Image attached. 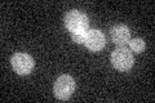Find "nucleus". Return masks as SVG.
<instances>
[{"instance_id":"obj_3","label":"nucleus","mask_w":155,"mask_h":103,"mask_svg":"<svg viewBox=\"0 0 155 103\" xmlns=\"http://www.w3.org/2000/svg\"><path fill=\"white\" fill-rule=\"evenodd\" d=\"M53 90H54V95L58 99L66 101L75 90V81L69 75H62L56 80Z\"/></svg>"},{"instance_id":"obj_1","label":"nucleus","mask_w":155,"mask_h":103,"mask_svg":"<svg viewBox=\"0 0 155 103\" xmlns=\"http://www.w3.org/2000/svg\"><path fill=\"white\" fill-rule=\"evenodd\" d=\"M65 26L72 32H87L89 26V19L84 13L79 11H71L65 16Z\"/></svg>"},{"instance_id":"obj_8","label":"nucleus","mask_w":155,"mask_h":103,"mask_svg":"<svg viewBox=\"0 0 155 103\" xmlns=\"http://www.w3.org/2000/svg\"><path fill=\"white\" fill-rule=\"evenodd\" d=\"M71 37L74 43L76 44H84V39H85V32H72Z\"/></svg>"},{"instance_id":"obj_5","label":"nucleus","mask_w":155,"mask_h":103,"mask_svg":"<svg viewBox=\"0 0 155 103\" xmlns=\"http://www.w3.org/2000/svg\"><path fill=\"white\" fill-rule=\"evenodd\" d=\"M84 45L91 52H98L105 47V35L100 30H88L85 32Z\"/></svg>"},{"instance_id":"obj_2","label":"nucleus","mask_w":155,"mask_h":103,"mask_svg":"<svg viewBox=\"0 0 155 103\" xmlns=\"http://www.w3.org/2000/svg\"><path fill=\"white\" fill-rule=\"evenodd\" d=\"M133 62L134 58L132 52H129V49L124 47L116 48L111 54V63L119 71H128L133 66Z\"/></svg>"},{"instance_id":"obj_6","label":"nucleus","mask_w":155,"mask_h":103,"mask_svg":"<svg viewBox=\"0 0 155 103\" xmlns=\"http://www.w3.org/2000/svg\"><path fill=\"white\" fill-rule=\"evenodd\" d=\"M111 40H113L116 45H125L127 43H129V39H130V32H129V28L124 24H118L111 28Z\"/></svg>"},{"instance_id":"obj_4","label":"nucleus","mask_w":155,"mask_h":103,"mask_svg":"<svg viewBox=\"0 0 155 103\" xmlns=\"http://www.w3.org/2000/svg\"><path fill=\"white\" fill-rule=\"evenodd\" d=\"M12 67L18 75H28L34 68V60L26 53H16L12 57Z\"/></svg>"},{"instance_id":"obj_7","label":"nucleus","mask_w":155,"mask_h":103,"mask_svg":"<svg viewBox=\"0 0 155 103\" xmlns=\"http://www.w3.org/2000/svg\"><path fill=\"white\" fill-rule=\"evenodd\" d=\"M129 48L132 52L142 53L145 49V43L142 39H133V40H129Z\"/></svg>"}]
</instances>
